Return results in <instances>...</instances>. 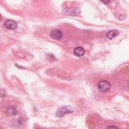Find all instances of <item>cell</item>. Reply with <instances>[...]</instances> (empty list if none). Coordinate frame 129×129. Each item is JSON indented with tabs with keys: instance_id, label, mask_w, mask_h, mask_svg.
<instances>
[{
	"instance_id": "obj_1",
	"label": "cell",
	"mask_w": 129,
	"mask_h": 129,
	"mask_svg": "<svg viewBox=\"0 0 129 129\" xmlns=\"http://www.w3.org/2000/svg\"><path fill=\"white\" fill-rule=\"evenodd\" d=\"M73 112L74 110L71 106L68 105L64 106L57 110L55 112V116L58 117H60L67 113H73Z\"/></svg>"
},
{
	"instance_id": "obj_2",
	"label": "cell",
	"mask_w": 129,
	"mask_h": 129,
	"mask_svg": "<svg viewBox=\"0 0 129 129\" xmlns=\"http://www.w3.org/2000/svg\"><path fill=\"white\" fill-rule=\"evenodd\" d=\"M98 88L99 90L103 93L108 92L111 88L110 83L106 80H103L99 82L98 84Z\"/></svg>"
},
{
	"instance_id": "obj_3",
	"label": "cell",
	"mask_w": 129,
	"mask_h": 129,
	"mask_svg": "<svg viewBox=\"0 0 129 129\" xmlns=\"http://www.w3.org/2000/svg\"><path fill=\"white\" fill-rule=\"evenodd\" d=\"M80 13V10L77 8H68L62 10V13L64 15L75 16Z\"/></svg>"
},
{
	"instance_id": "obj_4",
	"label": "cell",
	"mask_w": 129,
	"mask_h": 129,
	"mask_svg": "<svg viewBox=\"0 0 129 129\" xmlns=\"http://www.w3.org/2000/svg\"><path fill=\"white\" fill-rule=\"evenodd\" d=\"M51 37L55 40H59L60 39L62 36L63 34L62 32L58 29L53 30L50 34Z\"/></svg>"
},
{
	"instance_id": "obj_5",
	"label": "cell",
	"mask_w": 129,
	"mask_h": 129,
	"mask_svg": "<svg viewBox=\"0 0 129 129\" xmlns=\"http://www.w3.org/2000/svg\"><path fill=\"white\" fill-rule=\"evenodd\" d=\"M5 27L9 30H14L17 27V23L16 21L12 20H8L4 24Z\"/></svg>"
},
{
	"instance_id": "obj_6",
	"label": "cell",
	"mask_w": 129,
	"mask_h": 129,
	"mask_svg": "<svg viewBox=\"0 0 129 129\" xmlns=\"http://www.w3.org/2000/svg\"><path fill=\"white\" fill-rule=\"evenodd\" d=\"M74 53L77 56H82L85 53V50L82 47L79 46L75 48L74 50Z\"/></svg>"
},
{
	"instance_id": "obj_7",
	"label": "cell",
	"mask_w": 129,
	"mask_h": 129,
	"mask_svg": "<svg viewBox=\"0 0 129 129\" xmlns=\"http://www.w3.org/2000/svg\"><path fill=\"white\" fill-rule=\"evenodd\" d=\"M119 35V33L117 30H112L110 31H109L107 34H106V37L107 38L109 39H112L116 36H117Z\"/></svg>"
},
{
	"instance_id": "obj_8",
	"label": "cell",
	"mask_w": 129,
	"mask_h": 129,
	"mask_svg": "<svg viewBox=\"0 0 129 129\" xmlns=\"http://www.w3.org/2000/svg\"><path fill=\"white\" fill-rule=\"evenodd\" d=\"M7 112L9 114L11 115H14L17 114V113L16 109L13 107H9L7 110Z\"/></svg>"
},
{
	"instance_id": "obj_9",
	"label": "cell",
	"mask_w": 129,
	"mask_h": 129,
	"mask_svg": "<svg viewBox=\"0 0 129 129\" xmlns=\"http://www.w3.org/2000/svg\"><path fill=\"white\" fill-rule=\"evenodd\" d=\"M106 129H119L117 127L113 125H111L106 128Z\"/></svg>"
},
{
	"instance_id": "obj_10",
	"label": "cell",
	"mask_w": 129,
	"mask_h": 129,
	"mask_svg": "<svg viewBox=\"0 0 129 129\" xmlns=\"http://www.w3.org/2000/svg\"><path fill=\"white\" fill-rule=\"evenodd\" d=\"M39 129H43V128H39Z\"/></svg>"
}]
</instances>
